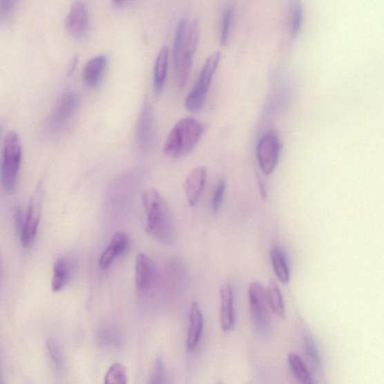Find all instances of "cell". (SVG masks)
<instances>
[{
    "mask_svg": "<svg viewBox=\"0 0 384 384\" xmlns=\"http://www.w3.org/2000/svg\"><path fill=\"white\" fill-rule=\"evenodd\" d=\"M143 202L146 215V233L162 243L173 244L177 238L176 223L160 191L155 189L146 190Z\"/></svg>",
    "mask_w": 384,
    "mask_h": 384,
    "instance_id": "obj_1",
    "label": "cell"
},
{
    "mask_svg": "<svg viewBox=\"0 0 384 384\" xmlns=\"http://www.w3.org/2000/svg\"><path fill=\"white\" fill-rule=\"evenodd\" d=\"M204 130L202 123L193 117L179 120L166 138L164 154L173 159L186 155L195 149L203 135Z\"/></svg>",
    "mask_w": 384,
    "mask_h": 384,
    "instance_id": "obj_2",
    "label": "cell"
},
{
    "mask_svg": "<svg viewBox=\"0 0 384 384\" xmlns=\"http://www.w3.org/2000/svg\"><path fill=\"white\" fill-rule=\"evenodd\" d=\"M22 160V146L19 135L10 131L5 138L1 164V181L3 188L12 191L17 184Z\"/></svg>",
    "mask_w": 384,
    "mask_h": 384,
    "instance_id": "obj_3",
    "label": "cell"
},
{
    "mask_svg": "<svg viewBox=\"0 0 384 384\" xmlns=\"http://www.w3.org/2000/svg\"><path fill=\"white\" fill-rule=\"evenodd\" d=\"M220 60V51L214 52L206 60L197 83L186 99V108L188 111L192 113H198L202 109L207 93L209 87H211L213 76L218 67H219Z\"/></svg>",
    "mask_w": 384,
    "mask_h": 384,
    "instance_id": "obj_4",
    "label": "cell"
},
{
    "mask_svg": "<svg viewBox=\"0 0 384 384\" xmlns=\"http://www.w3.org/2000/svg\"><path fill=\"white\" fill-rule=\"evenodd\" d=\"M249 302L253 324L260 333H268L271 325V310L267 298L266 287L259 282L251 283L249 287Z\"/></svg>",
    "mask_w": 384,
    "mask_h": 384,
    "instance_id": "obj_5",
    "label": "cell"
},
{
    "mask_svg": "<svg viewBox=\"0 0 384 384\" xmlns=\"http://www.w3.org/2000/svg\"><path fill=\"white\" fill-rule=\"evenodd\" d=\"M199 39L200 21L198 19H195L187 29L184 46H183L180 63L176 70L180 88H183L188 81Z\"/></svg>",
    "mask_w": 384,
    "mask_h": 384,
    "instance_id": "obj_6",
    "label": "cell"
},
{
    "mask_svg": "<svg viewBox=\"0 0 384 384\" xmlns=\"http://www.w3.org/2000/svg\"><path fill=\"white\" fill-rule=\"evenodd\" d=\"M43 186L39 185L30 198L27 215L21 224V240L24 248H30L36 240L40 222L44 195Z\"/></svg>",
    "mask_w": 384,
    "mask_h": 384,
    "instance_id": "obj_7",
    "label": "cell"
},
{
    "mask_svg": "<svg viewBox=\"0 0 384 384\" xmlns=\"http://www.w3.org/2000/svg\"><path fill=\"white\" fill-rule=\"evenodd\" d=\"M282 145L277 134L269 132L260 139L257 146V157L260 169L265 175L272 174L277 167Z\"/></svg>",
    "mask_w": 384,
    "mask_h": 384,
    "instance_id": "obj_8",
    "label": "cell"
},
{
    "mask_svg": "<svg viewBox=\"0 0 384 384\" xmlns=\"http://www.w3.org/2000/svg\"><path fill=\"white\" fill-rule=\"evenodd\" d=\"M79 95L75 91H67L60 96L50 117L48 126L52 133L63 130L73 119L78 106Z\"/></svg>",
    "mask_w": 384,
    "mask_h": 384,
    "instance_id": "obj_9",
    "label": "cell"
},
{
    "mask_svg": "<svg viewBox=\"0 0 384 384\" xmlns=\"http://www.w3.org/2000/svg\"><path fill=\"white\" fill-rule=\"evenodd\" d=\"M136 143L140 150L150 151L154 144V115L150 103H146L140 115L135 132Z\"/></svg>",
    "mask_w": 384,
    "mask_h": 384,
    "instance_id": "obj_10",
    "label": "cell"
},
{
    "mask_svg": "<svg viewBox=\"0 0 384 384\" xmlns=\"http://www.w3.org/2000/svg\"><path fill=\"white\" fill-rule=\"evenodd\" d=\"M157 275L153 260L144 253H138L135 258V285L140 292H146L152 288Z\"/></svg>",
    "mask_w": 384,
    "mask_h": 384,
    "instance_id": "obj_11",
    "label": "cell"
},
{
    "mask_svg": "<svg viewBox=\"0 0 384 384\" xmlns=\"http://www.w3.org/2000/svg\"><path fill=\"white\" fill-rule=\"evenodd\" d=\"M66 28L70 35L76 38L84 36L89 25V16L85 5L81 2H75L66 19Z\"/></svg>",
    "mask_w": 384,
    "mask_h": 384,
    "instance_id": "obj_12",
    "label": "cell"
},
{
    "mask_svg": "<svg viewBox=\"0 0 384 384\" xmlns=\"http://www.w3.org/2000/svg\"><path fill=\"white\" fill-rule=\"evenodd\" d=\"M207 182V170L198 166L189 174L185 182V192L190 207H194L202 196Z\"/></svg>",
    "mask_w": 384,
    "mask_h": 384,
    "instance_id": "obj_13",
    "label": "cell"
},
{
    "mask_svg": "<svg viewBox=\"0 0 384 384\" xmlns=\"http://www.w3.org/2000/svg\"><path fill=\"white\" fill-rule=\"evenodd\" d=\"M220 326L226 333H229L235 327L233 293L229 285L220 287Z\"/></svg>",
    "mask_w": 384,
    "mask_h": 384,
    "instance_id": "obj_14",
    "label": "cell"
},
{
    "mask_svg": "<svg viewBox=\"0 0 384 384\" xmlns=\"http://www.w3.org/2000/svg\"><path fill=\"white\" fill-rule=\"evenodd\" d=\"M204 318L197 302L192 303L189 314V326L187 333L186 346L189 352H194L202 338Z\"/></svg>",
    "mask_w": 384,
    "mask_h": 384,
    "instance_id": "obj_15",
    "label": "cell"
},
{
    "mask_svg": "<svg viewBox=\"0 0 384 384\" xmlns=\"http://www.w3.org/2000/svg\"><path fill=\"white\" fill-rule=\"evenodd\" d=\"M128 236L123 232H117L113 236L108 248L104 250L99 258L101 269H106L117 258L123 255L128 246Z\"/></svg>",
    "mask_w": 384,
    "mask_h": 384,
    "instance_id": "obj_16",
    "label": "cell"
},
{
    "mask_svg": "<svg viewBox=\"0 0 384 384\" xmlns=\"http://www.w3.org/2000/svg\"><path fill=\"white\" fill-rule=\"evenodd\" d=\"M108 66V57L99 55L90 59L84 70V79L90 88H96L101 83L104 71Z\"/></svg>",
    "mask_w": 384,
    "mask_h": 384,
    "instance_id": "obj_17",
    "label": "cell"
},
{
    "mask_svg": "<svg viewBox=\"0 0 384 384\" xmlns=\"http://www.w3.org/2000/svg\"><path fill=\"white\" fill-rule=\"evenodd\" d=\"M169 59V48L164 46L157 56L154 67L153 86L156 95H160L164 87Z\"/></svg>",
    "mask_w": 384,
    "mask_h": 384,
    "instance_id": "obj_18",
    "label": "cell"
},
{
    "mask_svg": "<svg viewBox=\"0 0 384 384\" xmlns=\"http://www.w3.org/2000/svg\"><path fill=\"white\" fill-rule=\"evenodd\" d=\"M72 266L66 258H59L54 267V276L52 279V290L55 292L63 290L71 276Z\"/></svg>",
    "mask_w": 384,
    "mask_h": 384,
    "instance_id": "obj_19",
    "label": "cell"
},
{
    "mask_svg": "<svg viewBox=\"0 0 384 384\" xmlns=\"http://www.w3.org/2000/svg\"><path fill=\"white\" fill-rule=\"evenodd\" d=\"M272 265L276 277L282 283L286 284L290 280L291 272L284 251L278 247L270 252Z\"/></svg>",
    "mask_w": 384,
    "mask_h": 384,
    "instance_id": "obj_20",
    "label": "cell"
},
{
    "mask_svg": "<svg viewBox=\"0 0 384 384\" xmlns=\"http://www.w3.org/2000/svg\"><path fill=\"white\" fill-rule=\"evenodd\" d=\"M287 361L294 377L300 384H316L307 365L299 355L295 353L289 354L287 356Z\"/></svg>",
    "mask_w": 384,
    "mask_h": 384,
    "instance_id": "obj_21",
    "label": "cell"
},
{
    "mask_svg": "<svg viewBox=\"0 0 384 384\" xmlns=\"http://www.w3.org/2000/svg\"><path fill=\"white\" fill-rule=\"evenodd\" d=\"M96 341L103 348L116 350L122 345V337L119 332L113 327H103L96 331Z\"/></svg>",
    "mask_w": 384,
    "mask_h": 384,
    "instance_id": "obj_22",
    "label": "cell"
},
{
    "mask_svg": "<svg viewBox=\"0 0 384 384\" xmlns=\"http://www.w3.org/2000/svg\"><path fill=\"white\" fill-rule=\"evenodd\" d=\"M266 291L270 310L278 317L284 318L285 307L280 288L276 282H271L266 288Z\"/></svg>",
    "mask_w": 384,
    "mask_h": 384,
    "instance_id": "obj_23",
    "label": "cell"
},
{
    "mask_svg": "<svg viewBox=\"0 0 384 384\" xmlns=\"http://www.w3.org/2000/svg\"><path fill=\"white\" fill-rule=\"evenodd\" d=\"M187 28V17H183L177 24L175 37H174L173 41V58L174 68H175V70H177L178 67L183 46H184Z\"/></svg>",
    "mask_w": 384,
    "mask_h": 384,
    "instance_id": "obj_24",
    "label": "cell"
},
{
    "mask_svg": "<svg viewBox=\"0 0 384 384\" xmlns=\"http://www.w3.org/2000/svg\"><path fill=\"white\" fill-rule=\"evenodd\" d=\"M47 348L55 370L63 373L66 369V361L62 347L55 338H50L47 341Z\"/></svg>",
    "mask_w": 384,
    "mask_h": 384,
    "instance_id": "obj_25",
    "label": "cell"
},
{
    "mask_svg": "<svg viewBox=\"0 0 384 384\" xmlns=\"http://www.w3.org/2000/svg\"><path fill=\"white\" fill-rule=\"evenodd\" d=\"M304 8L302 2L291 3V36L295 39L299 36L304 23Z\"/></svg>",
    "mask_w": 384,
    "mask_h": 384,
    "instance_id": "obj_26",
    "label": "cell"
},
{
    "mask_svg": "<svg viewBox=\"0 0 384 384\" xmlns=\"http://www.w3.org/2000/svg\"><path fill=\"white\" fill-rule=\"evenodd\" d=\"M104 384H128V373L125 366L119 363L111 365L104 377Z\"/></svg>",
    "mask_w": 384,
    "mask_h": 384,
    "instance_id": "obj_27",
    "label": "cell"
},
{
    "mask_svg": "<svg viewBox=\"0 0 384 384\" xmlns=\"http://www.w3.org/2000/svg\"><path fill=\"white\" fill-rule=\"evenodd\" d=\"M234 12V7L231 4L226 6L223 11L220 34V41L222 46L226 45L229 40Z\"/></svg>",
    "mask_w": 384,
    "mask_h": 384,
    "instance_id": "obj_28",
    "label": "cell"
},
{
    "mask_svg": "<svg viewBox=\"0 0 384 384\" xmlns=\"http://www.w3.org/2000/svg\"><path fill=\"white\" fill-rule=\"evenodd\" d=\"M303 349L309 361L316 368L321 366L320 356L315 341L311 336H305L303 338Z\"/></svg>",
    "mask_w": 384,
    "mask_h": 384,
    "instance_id": "obj_29",
    "label": "cell"
},
{
    "mask_svg": "<svg viewBox=\"0 0 384 384\" xmlns=\"http://www.w3.org/2000/svg\"><path fill=\"white\" fill-rule=\"evenodd\" d=\"M17 4V2L13 0H0V24H4L12 19Z\"/></svg>",
    "mask_w": 384,
    "mask_h": 384,
    "instance_id": "obj_30",
    "label": "cell"
},
{
    "mask_svg": "<svg viewBox=\"0 0 384 384\" xmlns=\"http://www.w3.org/2000/svg\"><path fill=\"white\" fill-rule=\"evenodd\" d=\"M226 189V182L221 180L216 186L212 199V209L215 213L220 211L221 206L223 203L224 196Z\"/></svg>",
    "mask_w": 384,
    "mask_h": 384,
    "instance_id": "obj_31",
    "label": "cell"
},
{
    "mask_svg": "<svg viewBox=\"0 0 384 384\" xmlns=\"http://www.w3.org/2000/svg\"><path fill=\"white\" fill-rule=\"evenodd\" d=\"M164 366L161 358L156 360L150 384H164Z\"/></svg>",
    "mask_w": 384,
    "mask_h": 384,
    "instance_id": "obj_32",
    "label": "cell"
},
{
    "mask_svg": "<svg viewBox=\"0 0 384 384\" xmlns=\"http://www.w3.org/2000/svg\"><path fill=\"white\" fill-rule=\"evenodd\" d=\"M77 64V58L75 57L73 60L71 66L69 67L68 73H73V72L75 71V68H76Z\"/></svg>",
    "mask_w": 384,
    "mask_h": 384,
    "instance_id": "obj_33",
    "label": "cell"
},
{
    "mask_svg": "<svg viewBox=\"0 0 384 384\" xmlns=\"http://www.w3.org/2000/svg\"><path fill=\"white\" fill-rule=\"evenodd\" d=\"M0 384H5L3 376H2L1 367H0Z\"/></svg>",
    "mask_w": 384,
    "mask_h": 384,
    "instance_id": "obj_34",
    "label": "cell"
},
{
    "mask_svg": "<svg viewBox=\"0 0 384 384\" xmlns=\"http://www.w3.org/2000/svg\"><path fill=\"white\" fill-rule=\"evenodd\" d=\"M3 134V126L0 124V138H1Z\"/></svg>",
    "mask_w": 384,
    "mask_h": 384,
    "instance_id": "obj_35",
    "label": "cell"
},
{
    "mask_svg": "<svg viewBox=\"0 0 384 384\" xmlns=\"http://www.w3.org/2000/svg\"><path fill=\"white\" fill-rule=\"evenodd\" d=\"M216 384H224V381H220L216 383Z\"/></svg>",
    "mask_w": 384,
    "mask_h": 384,
    "instance_id": "obj_36",
    "label": "cell"
}]
</instances>
